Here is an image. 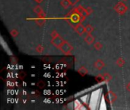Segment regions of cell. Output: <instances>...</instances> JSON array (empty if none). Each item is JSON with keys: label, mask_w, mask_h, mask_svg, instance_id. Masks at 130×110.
<instances>
[{"label": "cell", "mask_w": 130, "mask_h": 110, "mask_svg": "<svg viewBox=\"0 0 130 110\" xmlns=\"http://www.w3.org/2000/svg\"><path fill=\"white\" fill-rule=\"evenodd\" d=\"M68 18H69V19L70 21H72V23H76V24L82 23L84 21V18L79 14H78L77 12H75L74 10L72 12L69 13V15H68Z\"/></svg>", "instance_id": "obj_1"}, {"label": "cell", "mask_w": 130, "mask_h": 110, "mask_svg": "<svg viewBox=\"0 0 130 110\" xmlns=\"http://www.w3.org/2000/svg\"><path fill=\"white\" fill-rule=\"evenodd\" d=\"M50 35H51V38H56V37L59 36V33H58L56 30L53 31H52V33L50 34Z\"/></svg>", "instance_id": "obj_21"}, {"label": "cell", "mask_w": 130, "mask_h": 110, "mask_svg": "<svg viewBox=\"0 0 130 110\" xmlns=\"http://www.w3.org/2000/svg\"><path fill=\"white\" fill-rule=\"evenodd\" d=\"M78 74H79L82 77H84V76L87 75L88 73V69H87L85 67H84V66L81 67L78 70Z\"/></svg>", "instance_id": "obj_11"}, {"label": "cell", "mask_w": 130, "mask_h": 110, "mask_svg": "<svg viewBox=\"0 0 130 110\" xmlns=\"http://www.w3.org/2000/svg\"><path fill=\"white\" fill-rule=\"evenodd\" d=\"M123 1H126V0H123Z\"/></svg>", "instance_id": "obj_27"}, {"label": "cell", "mask_w": 130, "mask_h": 110, "mask_svg": "<svg viewBox=\"0 0 130 110\" xmlns=\"http://www.w3.org/2000/svg\"><path fill=\"white\" fill-rule=\"evenodd\" d=\"M103 76H104V80H105V81L109 82V81H110V80H112V77H111V75H110V74H107V73L104 74H103Z\"/></svg>", "instance_id": "obj_19"}, {"label": "cell", "mask_w": 130, "mask_h": 110, "mask_svg": "<svg viewBox=\"0 0 130 110\" xmlns=\"http://www.w3.org/2000/svg\"><path fill=\"white\" fill-rule=\"evenodd\" d=\"M64 54L66 55H69L71 54L72 51H73V47L66 41H65V42L62 44V46L59 48Z\"/></svg>", "instance_id": "obj_2"}, {"label": "cell", "mask_w": 130, "mask_h": 110, "mask_svg": "<svg viewBox=\"0 0 130 110\" xmlns=\"http://www.w3.org/2000/svg\"><path fill=\"white\" fill-rule=\"evenodd\" d=\"M86 11H87V13H88V15H90L91 14L93 13V9H92L91 7H88V8H86Z\"/></svg>", "instance_id": "obj_23"}, {"label": "cell", "mask_w": 130, "mask_h": 110, "mask_svg": "<svg viewBox=\"0 0 130 110\" xmlns=\"http://www.w3.org/2000/svg\"><path fill=\"white\" fill-rule=\"evenodd\" d=\"M37 86L40 89H43V88L45 87V83L43 82L42 80H40V81H39V82L37 83Z\"/></svg>", "instance_id": "obj_20"}, {"label": "cell", "mask_w": 130, "mask_h": 110, "mask_svg": "<svg viewBox=\"0 0 130 110\" xmlns=\"http://www.w3.org/2000/svg\"><path fill=\"white\" fill-rule=\"evenodd\" d=\"M106 99L107 100V101L110 103H113L117 100V95L113 93V92H112V91H109L107 93V95H106Z\"/></svg>", "instance_id": "obj_7"}, {"label": "cell", "mask_w": 130, "mask_h": 110, "mask_svg": "<svg viewBox=\"0 0 130 110\" xmlns=\"http://www.w3.org/2000/svg\"><path fill=\"white\" fill-rule=\"evenodd\" d=\"M74 11H75V12H77L78 14H79L84 19L88 15V13H87L86 8H84L82 5H79V6L76 7L75 8H74Z\"/></svg>", "instance_id": "obj_5"}, {"label": "cell", "mask_w": 130, "mask_h": 110, "mask_svg": "<svg viewBox=\"0 0 130 110\" xmlns=\"http://www.w3.org/2000/svg\"><path fill=\"white\" fill-rule=\"evenodd\" d=\"M36 51L39 54H42L44 51V47L42 44H38L36 47Z\"/></svg>", "instance_id": "obj_17"}, {"label": "cell", "mask_w": 130, "mask_h": 110, "mask_svg": "<svg viewBox=\"0 0 130 110\" xmlns=\"http://www.w3.org/2000/svg\"><path fill=\"white\" fill-rule=\"evenodd\" d=\"M64 42H65V40H64L62 37H60V36H58V37H56V38H52V40H51V44H52L54 47H57L58 49L62 46V44Z\"/></svg>", "instance_id": "obj_4"}, {"label": "cell", "mask_w": 130, "mask_h": 110, "mask_svg": "<svg viewBox=\"0 0 130 110\" xmlns=\"http://www.w3.org/2000/svg\"><path fill=\"white\" fill-rule=\"evenodd\" d=\"M95 79H96V80H97V81H102V80H104V78L103 74H100V75H98V77H95Z\"/></svg>", "instance_id": "obj_22"}, {"label": "cell", "mask_w": 130, "mask_h": 110, "mask_svg": "<svg viewBox=\"0 0 130 110\" xmlns=\"http://www.w3.org/2000/svg\"><path fill=\"white\" fill-rule=\"evenodd\" d=\"M60 4H61V5H62L64 8H68L72 5L71 2H70L69 0H62L61 2H60Z\"/></svg>", "instance_id": "obj_13"}, {"label": "cell", "mask_w": 130, "mask_h": 110, "mask_svg": "<svg viewBox=\"0 0 130 110\" xmlns=\"http://www.w3.org/2000/svg\"><path fill=\"white\" fill-rule=\"evenodd\" d=\"M35 2H38V3H40L43 0H34Z\"/></svg>", "instance_id": "obj_26"}, {"label": "cell", "mask_w": 130, "mask_h": 110, "mask_svg": "<svg viewBox=\"0 0 130 110\" xmlns=\"http://www.w3.org/2000/svg\"><path fill=\"white\" fill-rule=\"evenodd\" d=\"M117 65L119 67H123L124 65H125V63H126V61H125V60L123 58V57H119L117 60Z\"/></svg>", "instance_id": "obj_12"}, {"label": "cell", "mask_w": 130, "mask_h": 110, "mask_svg": "<svg viewBox=\"0 0 130 110\" xmlns=\"http://www.w3.org/2000/svg\"><path fill=\"white\" fill-rule=\"evenodd\" d=\"M94 31V28L91 25H88L85 27V32L87 34H91Z\"/></svg>", "instance_id": "obj_16"}, {"label": "cell", "mask_w": 130, "mask_h": 110, "mask_svg": "<svg viewBox=\"0 0 130 110\" xmlns=\"http://www.w3.org/2000/svg\"><path fill=\"white\" fill-rule=\"evenodd\" d=\"M94 47L97 51H101L103 48V44L101 42H95L94 44Z\"/></svg>", "instance_id": "obj_15"}, {"label": "cell", "mask_w": 130, "mask_h": 110, "mask_svg": "<svg viewBox=\"0 0 130 110\" xmlns=\"http://www.w3.org/2000/svg\"><path fill=\"white\" fill-rule=\"evenodd\" d=\"M34 13L37 15V17L46 18V15H45L44 11H43V9L40 8V6H39V5L35 6L34 8Z\"/></svg>", "instance_id": "obj_8"}, {"label": "cell", "mask_w": 130, "mask_h": 110, "mask_svg": "<svg viewBox=\"0 0 130 110\" xmlns=\"http://www.w3.org/2000/svg\"><path fill=\"white\" fill-rule=\"evenodd\" d=\"M85 41L87 44H91L94 42V37L91 34H88L85 38Z\"/></svg>", "instance_id": "obj_10"}, {"label": "cell", "mask_w": 130, "mask_h": 110, "mask_svg": "<svg viewBox=\"0 0 130 110\" xmlns=\"http://www.w3.org/2000/svg\"><path fill=\"white\" fill-rule=\"evenodd\" d=\"M10 34H11V35L13 38H16V37L19 34V31H18L17 29L14 28V29H12V30L10 31Z\"/></svg>", "instance_id": "obj_18"}, {"label": "cell", "mask_w": 130, "mask_h": 110, "mask_svg": "<svg viewBox=\"0 0 130 110\" xmlns=\"http://www.w3.org/2000/svg\"><path fill=\"white\" fill-rule=\"evenodd\" d=\"M70 2H71V3H72V5H74V4H75L78 0H69Z\"/></svg>", "instance_id": "obj_25"}, {"label": "cell", "mask_w": 130, "mask_h": 110, "mask_svg": "<svg viewBox=\"0 0 130 110\" xmlns=\"http://www.w3.org/2000/svg\"><path fill=\"white\" fill-rule=\"evenodd\" d=\"M104 66H105V64H104V60H101V59L97 60L94 62V68H96L98 70H101L104 67Z\"/></svg>", "instance_id": "obj_9"}, {"label": "cell", "mask_w": 130, "mask_h": 110, "mask_svg": "<svg viewBox=\"0 0 130 110\" xmlns=\"http://www.w3.org/2000/svg\"><path fill=\"white\" fill-rule=\"evenodd\" d=\"M74 30L75 31V32L78 34L82 35L85 32V27H84L82 23H78V24H76L74 26Z\"/></svg>", "instance_id": "obj_6"}, {"label": "cell", "mask_w": 130, "mask_h": 110, "mask_svg": "<svg viewBox=\"0 0 130 110\" xmlns=\"http://www.w3.org/2000/svg\"><path fill=\"white\" fill-rule=\"evenodd\" d=\"M46 22V18H42V17H38L37 19H36V23L39 26H43Z\"/></svg>", "instance_id": "obj_14"}, {"label": "cell", "mask_w": 130, "mask_h": 110, "mask_svg": "<svg viewBox=\"0 0 130 110\" xmlns=\"http://www.w3.org/2000/svg\"><path fill=\"white\" fill-rule=\"evenodd\" d=\"M114 10L120 15H123L128 10V7L123 2H120L114 6Z\"/></svg>", "instance_id": "obj_3"}, {"label": "cell", "mask_w": 130, "mask_h": 110, "mask_svg": "<svg viewBox=\"0 0 130 110\" xmlns=\"http://www.w3.org/2000/svg\"><path fill=\"white\" fill-rule=\"evenodd\" d=\"M126 90H128L129 92H130V82H129V83L126 84Z\"/></svg>", "instance_id": "obj_24"}]
</instances>
